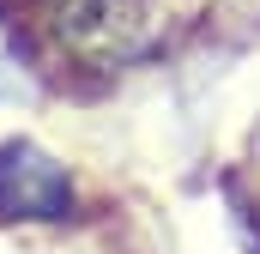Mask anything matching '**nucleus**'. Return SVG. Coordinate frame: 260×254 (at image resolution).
<instances>
[{
	"label": "nucleus",
	"mask_w": 260,
	"mask_h": 254,
	"mask_svg": "<svg viewBox=\"0 0 260 254\" xmlns=\"http://www.w3.org/2000/svg\"><path fill=\"white\" fill-rule=\"evenodd\" d=\"M73 182L55 157L37 145H6L0 151V218H67Z\"/></svg>",
	"instance_id": "nucleus-1"
}]
</instances>
